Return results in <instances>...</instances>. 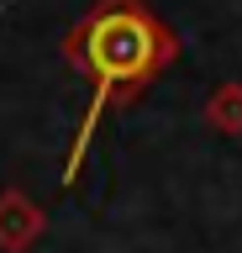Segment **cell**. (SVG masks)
I'll list each match as a JSON object with an SVG mask.
<instances>
[{
  "mask_svg": "<svg viewBox=\"0 0 242 253\" xmlns=\"http://www.w3.org/2000/svg\"><path fill=\"white\" fill-rule=\"evenodd\" d=\"M79 58L90 63V74H95V106L84 116V132L74 142V153H69V174L84 164V148H90V132L100 122V100L116 90V84H137L158 69L163 58V32L147 21L137 5H105V11L90 16V27L79 32Z\"/></svg>",
  "mask_w": 242,
  "mask_h": 253,
  "instance_id": "cell-1",
  "label": "cell"
}]
</instances>
